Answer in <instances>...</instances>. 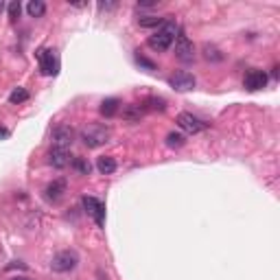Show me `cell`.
I'll list each match as a JSON object with an SVG mask.
<instances>
[{"label": "cell", "mask_w": 280, "mask_h": 280, "mask_svg": "<svg viewBox=\"0 0 280 280\" xmlns=\"http://www.w3.org/2000/svg\"><path fill=\"white\" fill-rule=\"evenodd\" d=\"M177 31H179V27L175 24V20H171V15H167L164 24L153 33L149 39H147V44H149V48H153L155 53H167L173 46V42H175Z\"/></svg>", "instance_id": "1"}, {"label": "cell", "mask_w": 280, "mask_h": 280, "mask_svg": "<svg viewBox=\"0 0 280 280\" xmlns=\"http://www.w3.org/2000/svg\"><path fill=\"white\" fill-rule=\"evenodd\" d=\"M79 138L88 149H96V147H101L110 140V129L105 125H88V127L81 129Z\"/></svg>", "instance_id": "2"}, {"label": "cell", "mask_w": 280, "mask_h": 280, "mask_svg": "<svg viewBox=\"0 0 280 280\" xmlns=\"http://www.w3.org/2000/svg\"><path fill=\"white\" fill-rule=\"evenodd\" d=\"M37 64H39V72L44 77H55L59 72V57L53 48H39L37 51Z\"/></svg>", "instance_id": "3"}, {"label": "cell", "mask_w": 280, "mask_h": 280, "mask_svg": "<svg viewBox=\"0 0 280 280\" xmlns=\"http://www.w3.org/2000/svg\"><path fill=\"white\" fill-rule=\"evenodd\" d=\"M79 265V256L77 252L72 250H64V252H57L53 261H51V269L57 271V274H68Z\"/></svg>", "instance_id": "4"}, {"label": "cell", "mask_w": 280, "mask_h": 280, "mask_svg": "<svg viewBox=\"0 0 280 280\" xmlns=\"http://www.w3.org/2000/svg\"><path fill=\"white\" fill-rule=\"evenodd\" d=\"M72 143H75V129L70 125H57L53 129V149L68 151Z\"/></svg>", "instance_id": "5"}, {"label": "cell", "mask_w": 280, "mask_h": 280, "mask_svg": "<svg viewBox=\"0 0 280 280\" xmlns=\"http://www.w3.org/2000/svg\"><path fill=\"white\" fill-rule=\"evenodd\" d=\"M81 204H84V210L94 219V224L98 228H103L105 226V204L101 199H96V197H90V195H86L84 199H81Z\"/></svg>", "instance_id": "6"}, {"label": "cell", "mask_w": 280, "mask_h": 280, "mask_svg": "<svg viewBox=\"0 0 280 280\" xmlns=\"http://www.w3.org/2000/svg\"><path fill=\"white\" fill-rule=\"evenodd\" d=\"M175 57L179 62H193L195 57V46L182 29L177 31V37H175Z\"/></svg>", "instance_id": "7"}, {"label": "cell", "mask_w": 280, "mask_h": 280, "mask_svg": "<svg viewBox=\"0 0 280 280\" xmlns=\"http://www.w3.org/2000/svg\"><path fill=\"white\" fill-rule=\"evenodd\" d=\"M175 123H177V127H179V129L186 131V134H199V131L206 129V123H204L202 118L193 116L191 112H182V114H177Z\"/></svg>", "instance_id": "8"}, {"label": "cell", "mask_w": 280, "mask_h": 280, "mask_svg": "<svg viewBox=\"0 0 280 280\" xmlns=\"http://www.w3.org/2000/svg\"><path fill=\"white\" fill-rule=\"evenodd\" d=\"M169 86L173 90H177V92H188V90H193L197 86V79H195V75H191V72L179 70V72H173L169 77Z\"/></svg>", "instance_id": "9"}, {"label": "cell", "mask_w": 280, "mask_h": 280, "mask_svg": "<svg viewBox=\"0 0 280 280\" xmlns=\"http://www.w3.org/2000/svg\"><path fill=\"white\" fill-rule=\"evenodd\" d=\"M243 86L250 90V92H256V90H263L267 86V72L261 68H252L245 72L243 77Z\"/></svg>", "instance_id": "10"}, {"label": "cell", "mask_w": 280, "mask_h": 280, "mask_svg": "<svg viewBox=\"0 0 280 280\" xmlns=\"http://www.w3.org/2000/svg\"><path fill=\"white\" fill-rule=\"evenodd\" d=\"M66 188H68L66 179H64V177H57V179H53V182L46 186L44 195H46L48 202H59L62 197H64V193H66Z\"/></svg>", "instance_id": "11"}, {"label": "cell", "mask_w": 280, "mask_h": 280, "mask_svg": "<svg viewBox=\"0 0 280 280\" xmlns=\"http://www.w3.org/2000/svg\"><path fill=\"white\" fill-rule=\"evenodd\" d=\"M118 110H121V101H118V98H114V96L103 98V101H101V108H98V112H101V116H105V118L116 116Z\"/></svg>", "instance_id": "12"}, {"label": "cell", "mask_w": 280, "mask_h": 280, "mask_svg": "<svg viewBox=\"0 0 280 280\" xmlns=\"http://www.w3.org/2000/svg\"><path fill=\"white\" fill-rule=\"evenodd\" d=\"M96 169L101 175H112V173L118 169V164L114 158H110V155H101V158H96Z\"/></svg>", "instance_id": "13"}, {"label": "cell", "mask_w": 280, "mask_h": 280, "mask_svg": "<svg viewBox=\"0 0 280 280\" xmlns=\"http://www.w3.org/2000/svg\"><path fill=\"white\" fill-rule=\"evenodd\" d=\"M48 162L53 164L55 169H66L70 164V158H68V151H62V149H53L48 153Z\"/></svg>", "instance_id": "14"}, {"label": "cell", "mask_w": 280, "mask_h": 280, "mask_svg": "<svg viewBox=\"0 0 280 280\" xmlns=\"http://www.w3.org/2000/svg\"><path fill=\"white\" fill-rule=\"evenodd\" d=\"M70 167H72V171H75L77 175H90V171H92V164L88 162V158H81V155H77V158L70 160Z\"/></svg>", "instance_id": "15"}, {"label": "cell", "mask_w": 280, "mask_h": 280, "mask_svg": "<svg viewBox=\"0 0 280 280\" xmlns=\"http://www.w3.org/2000/svg\"><path fill=\"white\" fill-rule=\"evenodd\" d=\"M164 20H167V15L164 18H160V15H143V18H138V24L143 29H160Z\"/></svg>", "instance_id": "16"}, {"label": "cell", "mask_w": 280, "mask_h": 280, "mask_svg": "<svg viewBox=\"0 0 280 280\" xmlns=\"http://www.w3.org/2000/svg\"><path fill=\"white\" fill-rule=\"evenodd\" d=\"M27 13L31 15V18H44L46 3H42V0H31V3L27 5Z\"/></svg>", "instance_id": "17"}, {"label": "cell", "mask_w": 280, "mask_h": 280, "mask_svg": "<svg viewBox=\"0 0 280 280\" xmlns=\"http://www.w3.org/2000/svg\"><path fill=\"white\" fill-rule=\"evenodd\" d=\"M123 118H127L129 123H138L143 118V108L140 105H125L123 108Z\"/></svg>", "instance_id": "18"}, {"label": "cell", "mask_w": 280, "mask_h": 280, "mask_svg": "<svg viewBox=\"0 0 280 280\" xmlns=\"http://www.w3.org/2000/svg\"><path fill=\"white\" fill-rule=\"evenodd\" d=\"M186 145V136L179 134V131H171V134H167V147H171V149H179V147Z\"/></svg>", "instance_id": "19"}, {"label": "cell", "mask_w": 280, "mask_h": 280, "mask_svg": "<svg viewBox=\"0 0 280 280\" xmlns=\"http://www.w3.org/2000/svg\"><path fill=\"white\" fill-rule=\"evenodd\" d=\"M24 101H29V92L24 88H15L13 92L9 94V103L11 105H20V103H24Z\"/></svg>", "instance_id": "20"}, {"label": "cell", "mask_w": 280, "mask_h": 280, "mask_svg": "<svg viewBox=\"0 0 280 280\" xmlns=\"http://www.w3.org/2000/svg\"><path fill=\"white\" fill-rule=\"evenodd\" d=\"M145 108L147 110H158V112H164L167 110V101H164V98H158V96H151V98H147L145 101Z\"/></svg>", "instance_id": "21"}, {"label": "cell", "mask_w": 280, "mask_h": 280, "mask_svg": "<svg viewBox=\"0 0 280 280\" xmlns=\"http://www.w3.org/2000/svg\"><path fill=\"white\" fill-rule=\"evenodd\" d=\"M204 57H206L208 62H221V59H224V55H221L215 46H208V44L204 46Z\"/></svg>", "instance_id": "22"}, {"label": "cell", "mask_w": 280, "mask_h": 280, "mask_svg": "<svg viewBox=\"0 0 280 280\" xmlns=\"http://www.w3.org/2000/svg\"><path fill=\"white\" fill-rule=\"evenodd\" d=\"M7 11H9V18H11V20H18L20 13H22V5L18 3V0H13V3L7 7Z\"/></svg>", "instance_id": "23"}, {"label": "cell", "mask_w": 280, "mask_h": 280, "mask_svg": "<svg viewBox=\"0 0 280 280\" xmlns=\"http://www.w3.org/2000/svg\"><path fill=\"white\" fill-rule=\"evenodd\" d=\"M136 62H138V66H143V68H147V70H155V64L149 62V59H147V57H143V55H136Z\"/></svg>", "instance_id": "24"}, {"label": "cell", "mask_w": 280, "mask_h": 280, "mask_svg": "<svg viewBox=\"0 0 280 280\" xmlns=\"http://www.w3.org/2000/svg\"><path fill=\"white\" fill-rule=\"evenodd\" d=\"M0 138H9V129H7V127H0Z\"/></svg>", "instance_id": "25"}, {"label": "cell", "mask_w": 280, "mask_h": 280, "mask_svg": "<svg viewBox=\"0 0 280 280\" xmlns=\"http://www.w3.org/2000/svg\"><path fill=\"white\" fill-rule=\"evenodd\" d=\"M11 280H29L27 276H15V278H11Z\"/></svg>", "instance_id": "26"}, {"label": "cell", "mask_w": 280, "mask_h": 280, "mask_svg": "<svg viewBox=\"0 0 280 280\" xmlns=\"http://www.w3.org/2000/svg\"><path fill=\"white\" fill-rule=\"evenodd\" d=\"M3 9H5V5H3V3H0V11H3Z\"/></svg>", "instance_id": "27"}]
</instances>
